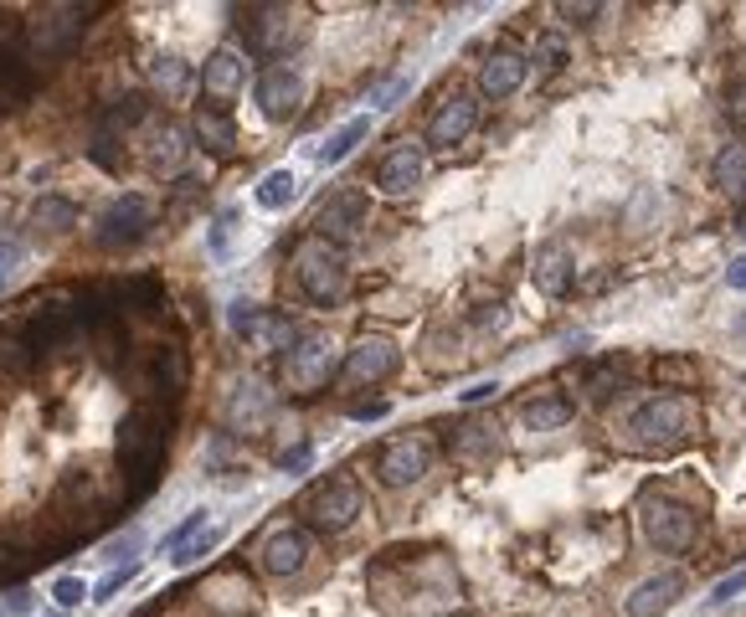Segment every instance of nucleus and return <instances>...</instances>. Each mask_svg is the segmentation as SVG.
<instances>
[{
  "mask_svg": "<svg viewBox=\"0 0 746 617\" xmlns=\"http://www.w3.org/2000/svg\"><path fill=\"white\" fill-rule=\"evenodd\" d=\"M298 185H304V175H298V170H269V175H263V185L253 191V201L263 211H284V206H294Z\"/></svg>",
  "mask_w": 746,
  "mask_h": 617,
  "instance_id": "27",
  "label": "nucleus"
},
{
  "mask_svg": "<svg viewBox=\"0 0 746 617\" xmlns=\"http://www.w3.org/2000/svg\"><path fill=\"white\" fill-rule=\"evenodd\" d=\"M536 62L546 67V73H556V67H567V42H561V36H540Z\"/></svg>",
  "mask_w": 746,
  "mask_h": 617,
  "instance_id": "36",
  "label": "nucleus"
},
{
  "mask_svg": "<svg viewBox=\"0 0 746 617\" xmlns=\"http://www.w3.org/2000/svg\"><path fill=\"white\" fill-rule=\"evenodd\" d=\"M21 257H27V247L15 237H0V278H11L15 268H21Z\"/></svg>",
  "mask_w": 746,
  "mask_h": 617,
  "instance_id": "40",
  "label": "nucleus"
},
{
  "mask_svg": "<svg viewBox=\"0 0 746 617\" xmlns=\"http://www.w3.org/2000/svg\"><path fill=\"white\" fill-rule=\"evenodd\" d=\"M732 119H736V124H746V93H742V88H736V104H732Z\"/></svg>",
  "mask_w": 746,
  "mask_h": 617,
  "instance_id": "47",
  "label": "nucleus"
},
{
  "mask_svg": "<svg viewBox=\"0 0 746 617\" xmlns=\"http://www.w3.org/2000/svg\"><path fill=\"white\" fill-rule=\"evenodd\" d=\"M232 226H238V211H232V206L217 211V226H211V253H217V257L227 253V242H232Z\"/></svg>",
  "mask_w": 746,
  "mask_h": 617,
  "instance_id": "37",
  "label": "nucleus"
},
{
  "mask_svg": "<svg viewBox=\"0 0 746 617\" xmlns=\"http://www.w3.org/2000/svg\"><path fill=\"white\" fill-rule=\"evenodd\" d=\"M201 530H211V514H207V510H191L176 530H170V535H165V556H176V551H186V545H191L196 535H201Z\"/></svg>",
  "mask_w": 746,
  "mask_h": 617,
  "instance_id": "31",
  "label": "nucleus"
},
{
  "mask_svg": "<svg viewBox=\"0 0 746 617\" xmlns=\"http://www.w3.org/2000/svg\"><path fill=\"white\" fill-rule=\"evenodd\" d=\"M530 284L546 299H567L571 284H577V257H571L567 242H540L536 257H530Z\"/></svg>",
  "mask_w": 746,
  "mask_h": 617,
  "instance_id": "19",
  "label": "nucleus"
},
{
  "mask_svg": "<svg viewBox=\"0 0 746 617\" xmlns=\"http://www.w3.org/2000/svg\"><path fill=\"white\" fill-rule=\"evenodd\" d=\"M680 597H685V572H654L618 603V617H659L664 607L680 603Z\"/></svg>",
  "mask_w": 746,
  "mask_h": 617,
  "instance_id": "20",
  "label": "nucleus"
},
{
  "mask_svg": "<svg viewBox=\"0 0 746 617\" xmlns=\"http://www.w3.org/2000/svg\"><path fill=\"white\" fill-rule=\"evenodd\" d=\"M304 36H309V21L294 6H258L248 15V46H253L258 57H284Z\"/></svg>",
  "mask_w": 746,
  "mask_h": 617,
  "instance_id": "7",
  "label": "nucleus"
},
{
  "mask_svg": "<svg viewBox=\"0 0 746 617\" xmlns=\"http://www.w3.org/2000/svg\"><path fill=\"white\" fill-rule=\"evenodd\" d=\"M191 129H196V145H201L207 155H232L238 150V124H232L227 108H201Z\"/></svg>",
  "mask_w": 746,
  "mask_h": 617,
  "instance_id": "24",
  "label": "nucleus"
},
{
  "mask_svg": "<svg viewBox=\"0 0 746 617\" xmlns=\"http://www.w3.org/2000/svg\"><path fill=\"white\" fill-rule=\"evenodd\" d=\"M618 381H623V365H602V371L587 381V396H592V402H608V396L618 392Z\"/></svg>",
  "mask_w": 746,
  "mask_h": 617,
  "instance_id": "35",
  "label": "nucleus"
},
{
  "mask_svg": "<svg viewBox=\"0 0 746 617\" xmlns=\"http://www.w3.org/2000/svg\"><path fill=\"white\" fill-rule=\"evenodd\" d=\"M726 284L742 288V294H746V253H742V257H732V268H726Z\"/></svg>",
  "mask_w": 746,
  "mask_h": 617,
  "instance_id": "45",
  "label": "nucleus"
},
{
  "mask_svg": "<svg viewBox=\"0 0 746 617\" xmlns=\"http://www.w3.org/2000/svg\"><path fill=\"white\" fill-rule=\"evenodd\" d=\"M304 520L309 530H325V535H345V530L360 520V483L335 474V479H319L304 494Z\"/></svg>",
  "mask_w": 746,
  "mask_h": 617,
  "instance_id": "5",
  "label": "nucleus"
},
{
  "mask_svg": "<svg viewBox=\"0 0 746 617\" xmlns=\"http://www.w3.org/2000/svg\"><path fill=\"white\" fill-rule=\"evenodd\" d=\"M52 597H57V607H77L83 597H88V587H83L77 576H62L57 587H52Z\"/></svg>",
  "mask_w": 746,
  "mask_h": 617,
  "instance_id": "38",
  "label": "nucleus"
},
{
  "mask_svg": "<svg viewBox=\"0 0 746 617\" xmlns=\"http://www.w3.org/2000/svg\"><path fill=\"white\" fill-rule=\"evenodd\" d=\"M186 155H191V139H186V129L170 119H155L145 129V145H139V160H145L149 175H176L180 166H186Z\"/></svg>",
  "mask_w": 746,
  "mask_h": 617,
  "instance_id": "17",
  "label": "nucleus"
},
{
  "mask_svg": "<svg viewBox=\"0 0 746 617\" xmlns=\"http://www.w3.org/2000/svg\"><path fill=\"white\" fill-rule=\"evenodd\" d=\"M149 83H155V93H170V98H186L191 93V67L180 57H149Z\"/></svg>",
  "mask_w": 746,
  "mask_h": 617,
  "instance_id": "29",
  "label": "nucleus"
},
{
  "mask_svg": "<svg viewBox=\"0 0 746 617\" xmlns=\"http://www.w3.org/2000/svg\"><path fill=\"white\" fill-rule=\"evenodd\" d=\"M350 417L356 422H381L387 417V402H360V407H350Z\"/></svg>",
  "mask_w": 746,
  "mask_h": 617,
  "instance_id": "44",
  "label": "nucleus"
},
{
  "mask_svg": "<svg viewBox=\"0 0 746 617\" xmlns=\"http://www.w3.org/2000/svg\"><path fill=\"white\" fill-rule=\"evenodd\" d=\"M273 417V396H269V386L263 381H232V396H227V422L232 427H258V422H269Z\"/></svg>",
  "mask_w": 746,
  "mask_h": 617,
  "instance_id": "23",
  "label": "nucleus"
},
{
  "mask_svg": "<svg viewBox=\"0 0 746 617\" xmlns=\"http://www.w3.org/2000/svg\"><path fill=\"white\" fill-rule=\"evenodd\" d=\"M149 222H155V201L139 196V191H119V196L98 211L93 242L98 247H129V242H139L149 232Z\"/></svg>",
  "mask_w": 746,
  "mask_h": 617,
  "instance_id": "8",
  "label": "nucleus"
},
{
  "mask_svg": "<svg viewBox=\"0 0 746 617\" xmlns=\"http://www.w3.org/2000/svg\"><path fill=\"white\" fill-rule=\"evenodd\" d=\"M309 556H314V541L304 525H279L269 541L258 545V566L269 576H298L309 566Z\"/></svg>",
  "mask_w": 746,
  "mask_h": 617,
  "instance_id": "16",
  "label": "nucleus"
},
{
  "mask_svg": "<svg viewBox=\"0 0 746 617\" xmlns=\"http://www.w3.org/2000/svg\"><path fill=\"white\" fill-rule=\"evenodd\" d=\"M571 402L567 396H556V392H540V396H530L521 407V422H525V433H556V427H567L571 422Z\"/></svg>",
  "mask_w": 746,
  "mask_h": 617,
  "instance_id": "25",
  "label": "nucleus"
},
{
  "mask_svg": "<svg viewBox=\"0 0 746 617\" xmlns=\"http://www.w3.org/2000/svg\"><path fill=\"white\" fill-rule=\"evenodd\" d=\"M428 468H433V448L422 437H391L376 453V479L387 483V489H412Z\"/></svg>",
  "mask_w": 746,
  "mask_h": 617,
  "instance_id": "12",
  "label": "nucleus"
},
{
  "mask_svg": "<svg viewBox=\"0 0 746 617\" xmlns=\"http://www.w3.org/2000/svg\"><path fill=\"white\" fill-rule=\"evenodd\" d=\"M304 93H309V83H304V73H298L294 62H269V67L258 73V108H263V119H273V124L294 119L298 108H304Z\"/></svg>",
  "mask_w": 746,
  "mask_h": 617,
  "instance_id": "11",
  "label": "nucleus"
},
{
  "mask_svg": "<svg viewBox=\"0 0 746 617\" xmlns=\"http://www.w3.org/2000/svg\"><path fill=\"white\" fill-rule=\"evenodd\" d=\"M371 135V114H356V119H345L335 135L319 145V166H340V160H350L356 155V145Z\"/></svg>",
  "mask_w": 746,
  "mask_h": 617,
  "instance_id": "26",
  "label": "nucleus"
},
{
  "mask_svg": "<svg viewBox=\"0 0 746 617\" xmlns=\"http://www.w3.org/2000/svg\"><path fill=\"white\" fill-rule=\"evenodd\" d=\"M73 222H77V206L62 196L36 201V211H31V226H36V232H67Z\"/></svg>",
  "mask_w": 746,
  "mask_h": 617,
  "instance_id": "30",
  "label": "nucleus"
},
{
  "mask_svg": "<svg viewBox=\"0 0 746 617\" xmlns=\"http://www.w3.org/2000/svg\"><path fill=\"white\" fill-rule=\"evenodd\" d=\"M165 448H170V417L160 407H135L119 422V443H114V458H119L124 479H129V494H145L160 479Z\"/></svg>",
  "mask_w": 746,
  "mask_h": 617,
  "instance_id": "1",
  "label": "nucleus"
},
{
  "mask_svg": "<svg viewBox=\"0 0 746 617\" xmlns=\"http://www.w3.org/2000/svg\"><path fill=\"white\" fill-rule=\"evenodd\" d=\"M201 88H207V104L211 108H232L242 88H248V62H242L238 46H217L201 67Z\"/></svg>",
  "mask_w": 746,
  "mask_h": 617,
  "instance_id": "18",
  "label": "nucleus"
},
{
  "mask_svg": "<svg viewBox=\"0 0 746 617\" xmlns=\"http://www.w3.org/2000/svg\"><path fill=\"white\" fill-rule=\"evenodd\" d=\"M736 592H746V572L726 576V582H716V592H711V603H732Z\"/></svg>",
  "mask_w": 746,
  "mask_h": 617,
  "instance_id": "42",
  "label": "nucleus"
},
{
  "mask_svg": "<svg viewBox=\"0 0 746 617\" xmlns=\"http://www.w3.org/2000/svg\"><path fill=\"white\" fill-rule=\"evenodd\" d=\"M490 396H500V381H479V386L459 392V402H463V407H479V402H490Z\"/></svg>",
  "mask_w": 746,
  "mask_h": 617,
  "instance_id": "41",
  "label": "nucleus"
},
{
  "mask_svg": "<svg viewBox=\"0 0 746 617\" xmlns=\"http://www.w3.org/2000/svg\"><path fill=\"white\" fill-rule=\"evenodd\" d=\"M329 376H335V340H329L325 330L298 334L294 350H288V361H284V381L294 392H325Z\"/></svg>",
  "mask_w": 746,
  "mask_h": 617,
  "instance_id": "9",
  "label": "nucleus"
},
{
  "mask_svg": "<svg viewBox=\"0 0 746 617\" xmlns=\"http://www.w3.org/2000/svg\"><path fill=\"white\" fill-rule=\"evenodd\" d=\"M639 525H643V541L664 551V556H680L690 545L701 541V514L690 510L685 499L674 494H649L639 504Z\"/></svg>",
  "mask_w": 746,
  "mask_h": 617,
  "instance_id": "4",
  "label": "nucleus"
},
{
  "mask_svg": "<svg viewBox=\"0 0 746 617\" xmlns=\"http://www.w3.org/2000/svg\"><path fill=\"white\" fill-rule=\"evenodd\" d=\"M73 15H83V6H52V11H42L36 21H27L21 26V46H27V57H62V52H73L77 31H83V21H73Z\"/></svg>",
  "mask_w": 746,
  "mask_h": 617,
  "instance_id": "10",
  "label": "nucleus"
},
{
  "mask_svg": "<svg viewBox=\"0 0 746 617\" xmlns=\"http://www.w3.org/2000/svg\"><path fill=\"white\" fill-rule=\"evenodd\" d=\"M397 365H402V350H397V340H387V334H366V340H356V345L345 350V376L360 381V386L391 381Z\"/></svg>",
  "mask_w": 746,
  "mask_h": 617,
  "instance_id": "15",
  "label": "nucleus"
},
{
  "mask_svg": "<svg viewBox=\"0 0 746 617\" xmlns=\"http://www.w3.org/2000/svg\"><path fill=\"white\" fill-rule=\"evenodd\" d=\"M690 433H695V402L680 392H659L628 412V443L643 453L680 448Z\"/></svg>",
  "mask_w": 746,
  "mask_h": 617,
  "instance_id": "3",
  "label": "nucleus"
},
{
  "mask_svg": "<svg viewBox=\"0 0 746 617\" xmlns=\"http://www.w3.org/2000/svg\"><path fill=\"white\" fill-rule=\"evenodd\" d=\"M360 226H366V196H356V191H335V196L319 206V216H314V237L356 242Z\"/></svg>",
  "mask_w": 746,
  "mask_h": 617,
  "instance_id": "21",
  "label": "nucleus"
},
{
  "mask_svg": "<svg viewBox=\"0 0 746 617\" xmlns=\"http://www.w3.org/2000/svg\"><path fill=\"white\" fill-rule=\"evenodd\" d=\"M227 319H232V330H238V340H242V345L263 350V355L294 350V340H298L294 319H288V315H279V309H263V304L238 299L232 309H227Z\"/></svg>",
  "mask_w": 746,
  "mask_h": 617,
  "instance_id": "6",
  "label": "nucleus"
},
{
  "mask_svg": "<svg viewBox=\"0 0 746 617\" xmlns=\"http://www.w3.org/2000/svg\"><path fill=\"white\" fill-rule=\"evenodd\" d=\"M474 124H479V98L469 88H459V93H448L443 104L433 108V119H428V145L433 150H459L463 139L474 135Z\"/></svg>",
  "mask_w": 746,
  "mask_h": 617,
  "instance_id": "13",
  "label": "nucleus"
},
{
  "mask_svg": "<svg viewBox=\"0 0 746 617\" xmlns=\"http://www.w3.org/2000/svg\"><path fill=\"white\" fill-rule=\"evenodd\" d=\"M407 93V77H397V83H387V88L376 93V114H381V108H397V98H402Z\"/></svg>",
  "mask_w": 746,
  "mask_h": 617,
  "instance_id": "43",
  "label": "nucleus"
},
{
  "mask_svg": "<svg viewBox=\"0 0 746 617\" xmlns=\"http://www.w3.org/2000/svg\"><path fill=\"white\" fill-rule=\"evenodd\" d=\"M288 268H294V284L298 294L314 304V309H340L345 294H350V273H345V257L335 242L325 237H304L288 257Z\"/></svg>",
  "mask_w": 746,
  "mask_h": 617,
  "instance_id": "2",
  "label": "nucleus"
},
{
  "mask_svg": "<svg viewBox=\"0 0 746 617\" xmlns=\"http://www.w3.org/2000/svg\"><path fill=\"white\" fill-rule=\"evenodd\" d=\"M525 77H530V57H521V52L500 46V52H490V57H484V67H479V93L505 104V98H515V93L525 88Z\"/></svg>",
  "mask_w": 746,
  "mask_h": 617,
  "instance_id": "22",
  "label": "nucleus"
},
{
  "mask_svg": "<svg viewBox=\"0 0 746 617\" xmlns=\"http://www.w3.org/2000/svg\"><path fill=\"white\" fill-rule=\"evenodd\" d=\"M711 175H716V185L726 191V196H746V145H742V139H736V145H726V150L716 155Z\"/></svg>",
  "mask_w": 746,
  "mask_h": 617,
  "instance_id": "28",
  "label": "nucleus"
},
{
  "mask_svg": "<svg viewBox=\"0 0 746 617\" xmlns=\"http://www.w3.org/2000/svg\"><path fill=\"white\" fill-rule=\"evenodd\" d=\"M463 443H453V453L459 458H479V453H490L494 443H500V427H490V422H474V427H463Z\"/></svg>",
  "mask_w": 746,
  "mask_h": 617,
  "instance_id": "32",
  "label": "nucleus"
},
{
  "mask_svg": "<svg viewBox=\"0 0 746 617\" xmlns=\"http://www.w3.org/2000/svg\"><path fill=\"white\" fill-rule=\"evenodd\" d=\"M139 545H145V535L129 530V535H119V541H108L104 551H98V561H108V566H129V561L139 556Z\"/></svg>",
  "mask_w": 746,
  "mask_h": 617,
  "instance_id": "34",
  "label": "nucleus"
},
{
  "mask_svg": "<svg viewBox=\"0 0 746 617\" xmlns=\"http://www.w3.org/2000/svg\"><path fill=\"white\" fill-rule=\"evenodd\" d=\"M479 325H505V304H484V315H479Z\"/></svg>",
  "mask_w": 746,
  "mask_h": 617,
  "instance_id": "46",
  "label": "nucleus"
},
{
  "mask_svg": "<svg viewBox=\"0 0 746 617\" xmlns=\"http://www.w3.org/2000/svg\"><path fill=\"white\" fill-rule=\"evenodd\" d=\"M422 170H428V160H422L418 139H397V145L376 160V191H387V196H412V191L422 185Z\"/></svg>",
  "mask_w": 746,
  "mask_h": 617,
  "instance_id": "14",
  "label": "nucleus"
},
{
  "mask_svg": "<svg viewBox=\"0 0 746 617\" xmlns=\"http://www.w3.org/2000/svg\"><path fill=\"white\" fill-rule=\"evenodd\" d=\"M135 576H139V561H129V566H114V572H108L104 582H98V587L88 592V597H93V603H114V597H119V592L129 587Z\"/></svg>",
  "mask_w": 746,
  "mask_h": 617,
  "instance_id": "33",
  "label": "nucleus"
},
{
  "mask_svg": "<svg viewBox=\"0 0 746 617\" xmlns=\"http://www.w3.org/2000/svg\"><path fill=\"white\" fill-rule=\"evenodd\" d=\"M309 458H314V443L304 437L298 448H288L284 458H279V468H284V474H304V468H309Z\"/></svg>",
  "mask_w": 746,
  "mask_h": 617,
  "instance_id": "39",
  "label": "nucleus"
}]
</instances>
